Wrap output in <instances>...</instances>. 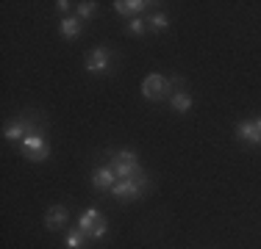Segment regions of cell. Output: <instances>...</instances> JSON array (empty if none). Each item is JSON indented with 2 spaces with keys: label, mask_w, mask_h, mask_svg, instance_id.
Wrapping results in <instances>:
<instances>
[{
  "label": "cell",
  "mask_w": 261,
  "mask_h": 249,
  "mask_svg": "<svg viewBox=\"0 0 261 249\" xmlns=\"http://www.w3.org/2000/svg\"><path fill=\"white\" fill-rule=\"evenodd\" d=\"M111 169H114L117 180H136V177H145V172H142L139 166V155L134 152V149H117V152H111Z\"/></svg>",
  "instance_id": "1"
},
{
  "label": "cell",
  "mask_w": 261,
  "mask_h": 249,
  "mask_svg": "<svg viewBox=\"0 0 261 249\" xmlns=\"http://www.w3.org/2000/svg\"><path fill=\"white\" fill-rule=\"evenodd\" d=\"M78 230L89 241H100V238H106V233H109V222H106V216L97 208H89V210H84V213H81Z\"/></svg>",
  "instance_id": "2"
},
{
  "label": "cell",
  "mask_w": 261,
  "mask_h": 249,
  "mask_svg": "<svg viewBox=\"0 0 261 249\" xmlns=\"http://www.w3.org/2000/svg\"><path fill=\"white\" fill-rule=\"evenodd\" d=\"M20 155L25 161H34V164H42V161L50 158V144H47L45 133H31L22 139L20 144Z\"/></svg>",
  "instance_id": "3"
},
{
  "label": "cell",
  "mask_w": 261,
  "mask_h": 249,
  "mask_svg": "<svg viewBox=\"0 0 261 249\" xmlns=\"http://www.w3.org/2000/svg\"><path fill=\"white\" fill-rule=\"evenodd\" d=\"M147 189H150V180H147V174H145V177H136V180H117L109 194L114 199H122V202H134V199H139Z\"/></svg>",
  "instance_id": "4"
},
{
  "label": "cell",
  "mask_w": 261,
  "mask_h": 249,
  "mask_svg": "<svg viewBox=\"0 0 261 249\" xmlns=\"http://www.w3.org/2000/svg\"><path fill=\"white\" fill-rule=\"evenodd\" d=\"M142 97L150 100V103H161V100L172 97L170 78H164V75H147L142 80Z\"/></svg>",
  "instance_id": "5"
},
{
  "label": "cell",
  "mask_w": 261,
  "mask_h": 249,
  "mask_svg": "<svg viewBox=\"0 0 261 249\" xmlns=\"http://www.w3.org/2000/svg\"><path fill=\"white\" fill-rule=\"evenodd\" d=\"M31 133H42L39 128H36V119L34 116H25V119H17V122H11V124H6V130H3V139L6 141H17V144H22V139Z\"/></svg>",
  "instance_id": "6"
},
{
  "label": "cell",
  "mask_w": 261,
  "mask_h": 249,
  "mask_svg": "<svg viewBox=\"0 0 261 249\" xmlns=\"http://www.w3.org/2000/svg\"><path fill=\"white\" fill-rule=\"evenodd\" d=\"M86 72L100 75V72H111V50L106 47H95L86 58Z\"/></svg>",
  "instance_id": "7"
},
{
  "label": "cell",
  "mask_w": 261,
  "mask_h": 249,
  "mask_svg": "<svg viewBox=\"0 0 261 249\" xmlns=\"http://www.w3.org/2000/svg\"><path fill=\"white\" fill-rule=\"evenodd\" d=\"M111 6H114V11H117L120 17H130V20H134V17H142V14H145L150 3H147V0H114Z\"/></svg>",
  "instance_id": "8"
},
{
  "label": "cell",
  "mask_w": 261,
  "mask_h": 249,
  "mask_svg": "<svg viewBox=\"0 0 261 249\" xmlns=\"http://www.w3.org/2000/svg\"><path fill=\"white\" fill-rule=\"evenodd\" d=\"M236 139H242L245 144H250V147H261V130H258L256 119H247V122L236 124Z\"/></svg>",
  "instance_id": "9"
},
{
  "label": "cell",
  "mask_w": 261,
  "mask_h": 249,
  "mask_svg": "<svg viewBox=\"0 0 261 249\" xmlns=\"http://www.w3.org/2000/svg\"><path fill=\"white\" fill-rule=\"evenodd\" d=\"M117 183V174L111 166H97L95 172H92V185H95L97 191H111Z\"/></svg>",
  "instance_id": "10"
},
{
  "label": "cell",
  "mask_w": 261,
  "mask_h": 249,
  "mask_svg": "<svg viewBox=\"0 0 261 249\" xmlns=\"http://www.w3.org/2000/svg\"><path fill=\"white\" fill-rule=\"evenodd\" d=\"M67 219H70V213H67L64 205H53V208L45 213V227L50 230V233H56V230H61L67 224Z\"/></svg>",
  "instance_id": "11"
},
{
  "label": "cell",
  "mask_w": 261,
  "mask_h": 249,
  "mask_svg": "<svg viewBox=\"0 0 261 249\" xmlns=\"http://www.w3.org/2000/svg\"><path fill=\"white\" fill-rule=\"evenodd\" d=\"M59 34L64 36V39H78V36H81V20H78V17H61Z\"/></svg>",
  "instance_id": "12"
},
{
  "label": "cell",
  "mask_w": 261,
  "mask_h": 249,
  "mask_svg": "<svg viewBox=\"0 0 261 249\" xmlns=\"http://www.w3.org/2000/svg\"><path fill=\"white\" fill-rule=\"evenodd\" d=\"M170 105H172V111H178V114H186V111L192 108V95L186 89H178V91H172V97H170Z\"/></svg>",
  "instance_id": "13"
},
{
  "label": "cell",
  "mask_w": 261,
  "mask_h": 249,
  "mask_svg": "<svg viewBox=\"0 0 261 249\" xmlns=\"http://www.w3.org/2000/svg\"><path fill=\"white\" fill-rule=\"evenodd\" d=\"M86 244H89V238H86L78 227L70 230V233H67V238H64V246L67 249H86Z\"/></svg>",
  "instance_id": "14"
},
{
  "label": "cell",
  "mask_w": 261,
  "mask_h": 249,
  "mask_svg": "<svg viewBox=\"0 0 261 249\" xmlns=\"http://www.w3.org/2000/svg\"><path fill=\"white\" fill-rule=\"evenodd\" d=\"M147 28H150L153 34H164V30L170 28V17H167L164 11H159V14H150V17H147Z\"/></svg>",
  "instance_id": "15"
},
{
  "label": "cell",
  "mask_w": 261,
  "mask_h": 249,
  "mask_svg": "<svg viewBox=\"0 0 261 249\" xmlns=\"http://www.w3.org/2000/svg\"><path fill=\"white\" fill-rule=\"evenodd\" d=\"M95 11H97V3L95 0H84V3H78V20H89V17H95Z\"/></svg>",
  "instance_id": "16"
},
{
  "label": "cell",
  "mask_w": 261,
  "mask_h": 249,
  "mask_svg": "<svg viewBox=\"0 0 261 249\" xmlns=\"http://www.w3.org/2000/svg\"><path fill=\"white\" fill-rule=\"evenodd\" d=\"M145 30H147V20H145V17H134V20L128 22V34L130 36H142Z\"/></svg>",
  "instance_id": "17"
},
{
  "label": "cell",
  "mask_w": 261,
  "mask_h": 249,
  "mask_svg": "<svg viewBox=\"0 0 261 249\" xmlns=\"http://www.w3.org/2000/svg\"><path fill=\"white\" fill-rule=\"evenodd\" d=\"M70 0H59V3H56V9H59V14H67V11H70Z\"/></svg>",
  "instance_id": "18"
},
{
  "label": "cell",
  "mask_w": 261,
  "mask_h": 249,
  "mask_svg": "<svg viewBox=\"0 0 261 249\" xmlns=\"http://www.w3.org/2000/svg\"><path fill=\"white\" fill-rule=\"evenodd\" d=\"M256 124H258V130H261V116H258V119H256Z\"/></svg>",
  "instance_id": "19"
}]
</instances>
